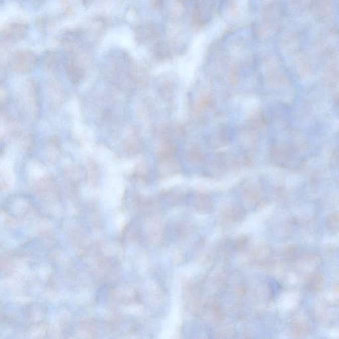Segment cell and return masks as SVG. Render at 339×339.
Segmentation results:
<instances>
[{"label": "cell", "mask_w": 339, "mask_h": 339, "mask_svg": "<svg viewBox=\"0 0 339 339\" xmlns=\"http://www.w3.org/2000/svg\"><path fill=\"white\" fill-rule=\"evenodd\" d=\"M36 62V58L31 53H22L17 56L15 59V66L21 71H29L32 69Z\"/></svg>", "instance_id": "cell-1"}, {"label": "cell", "mask_w": 339, "mask_h": 339, "mask_svg": "<svg viewBox=\"0 0 339 339\" xmlns=\"http://www.w3.org/2000/svg\"><path fill=\"white\" fill-rule=\"evenodd\" d=\"M68 76L72 82L78 83L80 82L83 75L78 68H75L74 66H70L68 69Z\"/></svg>", "instance_id": "cell-2"}]
</instances>
